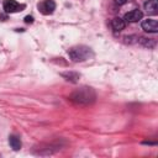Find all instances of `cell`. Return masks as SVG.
<instances>
[{
  "mask_svg": "<svg viewBox=\"0 0 158 158\" xmlns=\"http://www.w3.org/2000/svg\"><path fill=\"white\" fill-rule=\"evenodd\" d=\"M75 104H80V105H89L91 102L95 101L96 99V94L94 91L93 88H88V86H84V88H80L78 90H75L70 98H69Z\"/></svg>",
  "mask_w": 158,
  "mask_h": 158,
  "instance_id": "1",
  "label": "cell"
},
{
  "mask_svg": "<svg viewBox=\"0 0 158 158\" xmlns=\"http://www.w3.org/2000/svg\"><path fill=\"white\" fill-rule=\"evenodd\" d=\"M68 56L73 62H85L90 58H93L94 53L91 51V48H89L88 46H74L68 51Z\"/></svg>",
  "mask_w": 158,
  "mask_h": 158,
  "instance_id": "2",
  "label": "cell"
},
{
  "mask_svg": "<svg viewBox=\"0 0 158 158\" xmlns=\"http://www.w3.org/2000/svg\"><path fill=\"white\" fill-rule=\"evenodd\" d=\"M2 9H4V11L6 14H14V12L22 11L25 9V5L23 4H19L15 0H4Z\"/></svg>",
  "mask_w": 158,
  "mask_h": 158,
  "instance_id": "3",
  "label": "cell"
},
{
  "mask_svg": "<svg viewBox=\"0 0 158 158\" xmlns=\"http://www.w3.org/2000/svg\"><path fill=\"white\" fill-rule=\"evenodd\" d=\"M37 6H38V10L43 15H51L56 9V2L53 0H43Z\"/></svg>",
  "mask_w": 158,
  "mask_h": 158,
  "instance_id": "4",
  "label": "cell"
},
{
  "mask_svg": "<svg viewBox=\"0 0 158 158\" xmlns=\"http://www.w3.org/2000/svg\"><path fill=\"white\" fill-rule=\"evenodd\" d=\"M142 28L148 33H157L158 32V22L154 19H147L142 21Z\"/></svg>",
  "mask_w": 158,
  "mask_h": 158,
  "instance_id": "5",
  "label": "cell"
},
{
  "mask_svg": "<svg viewBox=\"0 0 158 158\" xmlns=\"http://www.w3.org/2000/svg\"><path fill=\"white\" fill-rule=\"evenodd\" d=\"M142 17H143V12L141 10H137L136 9V10H132V11L127 12L125 15L123 20L127 21V22H137V21L142 20Z\"/></svg>",
  "mask_w": 158,
  "mask_h": 158,
  "instance_id": "6",
  "label": "cell"
},
{
  "mask_svg": "<svg viewBox=\"0 0 158 158\" xmlns=\"http://www.w3.org/2000/svg\"><path fill=\"white\" fill-rule=\"evenodd\" d=\"M60 75H62L65 80L72 81V83H77V81L79 80V78H80V74H79V73H77V72H73V70L63 72V73H60Z\"/></svg>",
  "mask_w": 158,
  "mask_h": 158,
  "instance_id": "7",
  "label": "cell"
},
{
  "mask_svg": "<svg viewBox=\"0 0 158 158\" xmlns=\"http://www.w3.org/2000/svg\"><path fill=\"white\" fill-rule=\"evenodd\" d=\"M9 143H10V146H11V148L14 151H19L21 148V146H22L20 137L16 136V135H10L9 136Z\"/></svg>",
  "mask_w": 158,
  "mask_h": 158,
  "instance_id": "8",
  "label": "cell"
},
{
  "mask_svg": "<svg viewBox=\"0 0 158 158\" xmlns=\"http://www.w3.org/2000/svg\"><path fill=\"white\" fill-rule=\"evenodd\" d=\"M111 26H112V28H114L115 31H122V30L125 28V26H126V22H125V20L121 19V17H115V19H112V21H111Z\"/></svg>",
  "mask_w": 158,
  "mask_h": 158,
  "instance_id": "9",
  "label": "cell"
},
{
  "mask_svg": "<svg viewBox=\"0 0 158 158\" xmlns=\"http://www.w3.org/2000/svg\"><path fill=\"white\" fill-rule=\"evenodd\" d=\"M157 7H158V0H148L144 4V10L149 14H157Z\"/></svg>",
  "mask_w": 158,
  "mask_h": 158,
  "instance_id": "10",
  "label": "cell"
},
{
  "mask_svg": "<svg viewBox=\"0 0 158 158\" xmlns=\"http://www.w3.org/2000/svg\"><path fill=\"white\" fill-rule=\"evenodd\" d=\"M25 22H26V23H32V22H33V17L30 16V15L26 16V17H25Z\"/></svg>",
  "mask_w": 158,
  "mask_h": 158,
  "instance_id": "11",
  "label": "cell"
},
{
  "mask_svg": "<svg viewBox=\"0 0 158 158\" xmlns=\"http://www.w3.org/2000/svg\"><path fill=\"white\" fill-rule=\"evenodd\" d=\"M126 2H127V0H115V4L116 5H123Z\"/></svg>",
  "mask_w": 158,
  "mask_h": 158,
  "instance_id": "12",
  "label": "cell"
}]
</instances>
